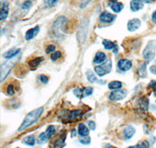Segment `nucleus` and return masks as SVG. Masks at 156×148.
<instances>
[{
	"label": "nucleus",
	"instance_id": "obj_1",
	"mask_svg": "<svg viewBox=\"0 0 156 148\" xmlns=\"http://www.w3.org/2000/svg\"><path fill=\"white\" fill-rule=\"evenodd\" d=\"M43 111H44V108L42 107H40L36 108V109L33 110L30 112H29L26 115L24 119H23V122L21 123L20 126L19 127L18 132H21V131L25 130L28 127L31 126L32 125H34L37 120L40 118V117L41 116Z\"/></svg>",
	"mask_w": 156,
	"mask_h": 148
},
{
	"label": "nucleus",
	"instance_id": "obj_2",
	"mask_svg": "<svg viewBox=\"0 0 156 148\" xmlns=\"http://www.w3.org/2000/svg\"><path fill=\"white\" fill-rule=\"evenodd\" d=\"M19 58L20 57L11 58V59L8 60L7 62H4L1 65V82H3L5 80L6 76H8V74L9 73L12 68L14 66V65L16 63L18 60H19Z\"/></svg>",
	"mask_w": 156,
	"mask_h": 148
},
{
	"label": "nucleus",
	"instance_id": "obj_3",
	"mask_svg": "<svg viewBox=\"0 0 156 148\" xmlns=\"http://www.w3.org/2000/svg\"><path fill=\"white\" fill-rule=\"evenodd\" d=\"M55 132V127L53 125H48V128L46 129V130L44 132H41L40 135L38 136L37 139V143L39 144H43V143H45L46 142H48L50 138L51 137V136H53Z\"/></svg>",
	"mask_w": 156,
	"mask_h": 148
},
{
	"label": "nucleus",
	"instance_id": "obj_4",
	"mask_svg": "<svg viewBox=\"0 0 156 148\" xmlns=\"http://www.w3.org/2000/svg\"><path fill=\"white\" fill-rule=\"evenodd\" d=\"M156 52V41H151L147 43V46L143 51V57L144 59L150 60L153 59L155 56Z\"/></svg>",
	"mask_w": 156,
	"mask_h": 148
},
{
	"label": "nucleus",
	"instance_id": "obj_5",
	"mask_svg": "<svg viewBox=\"0 0 156 148\" xmlns=\"http://www.w3.org/2000/svg\"><path fill=\"white\" fill-rule=\"evenodd\" d=\"M112 61H111V59H108L104 63L101 64V65L94 67V72L99 76H105V75H107V74H108L111 72V70H112Z\"/></svg>",
	"mask_w": 156,
	"mask_h": 148
},
{
	"label": "nucleus",
	"instance_id": "obj_6",
	"mask_svg": "<svg viewBox=\"0 0 156 148\" xmlns=\"http://www.w3.org/2000/svg\"><path fill=\"white\" fill-rule=\"evenodd\" d=\"M87 29H88V20L83 19L80 23V28L78 30L77 39L80 44H83L87 38Z\"/></svg>",
	"mask_w": 156,
	"mask_h": 148
},
{
	"label": "nucleus",
	"instance_id": "obj_7",
	"mask_svg": "<svg viewBox=\"0 0 156 148\" xmlns=\"http://www.w3.org/2000/svg\"><path fill=\"white\" fill-rule=\"evenodd\" d=\"M126 91L124 90H115L109 94V99L112 101L121 100L126 97Z\"/></svg>",
	"mask_w": 156,
	"mask_h": 148
},
{
	"label": "nucleus",
	"instance_id": "obj_8",
	"mask_svg": "<svg viewBox=\"0 0 156 148\" xmlns=\"http://www.w3.org/2000/svg\"><path fill=\"white\" fill-rule=\"evenodd\" d=\"M9 15V2L6 0H2L1 2V12H0V20L3 21L8 17Z\"/></svg>",
	"mask_w": 156,
	"mask_h": 148
},
{
	"label": "nucleus",
	"instance_id": "obj_9",
	"mask_svg": "<svg viewBox=\"0 0 156 148\" xmlns=\"http://www.w3.org/2000/svg\"><path fill=\"white\" fill-rule=\"evenodd\" d=\"M66 22V18L65 16H60L53 23V30L57 32L62 31L63 30V26Z\"/></svg>",
	"mask_w": 156,
	"mask_h": 148
},
{
	"label": "nucleus",
	"instance_id": "obj_10",
	"mask_svg": "<svg viewBox=\"0 0 156 148\" xmlns=\"http://www.w3.org/2000/svg\"><path fill=\"white\" fill-rule=\"evenodd\" d=\"M118 68L120 71L122 72H126V71L129 70V69H131L132 67V62L131 61H129V59H120L118 62Z\"/></svg>",
	"mask_w": 156,
	"mask_h": 148
},
{
	"label": "nucleus",
	"instance_id": "obj_11",
	"mask_svg": "<svg viewBox=\"0 0 156 148\" xmlns=\"http://www.w3.org/2000/svg\"><path fill=\"white\" fill-rule=\"evenodd\" d=\"M115 15H113L112 13H110V12H107V11L101 12V15H100L99 16L100 21L105 23H112L114 19H115Z\"/></svg>",
	"mask_w": 156,
	"mask_h": 148
},
{
	"label": "nucleus",
	"instance_id": "obj_12",
	"mask_svg": "<svg viewBox=\"0 0 156 148\" xmlns=\"http://www.w3.org/2000/svg\"><path fill=\"white\" fill-rule=\"evenodd\" d=\"M108 5L111 9L116 13L120 12L123 9V4L120 2H118L117 0H109Z\"/></svg>",
	"mask_w": 156,
	"mask_h": 148
},
{
	"label": "nucleus",
	"instance_id": "obj_13",
	"mask_svg": "<svg viewBox=\"0 0 156 148\" xmlns=\"http://www.w3.org/2000/svg\"><path fill=\"white\" fill-rule=\"evenodd\" d=\"M140 26V20L137 18H134L129 20L127 23V29L129 31L134 32Z\"/></svg>",
	"mask_w": 156,
	"mask_h": 148
},
{
	"label": "nucleus",
	"instance_id": "obj_14",
	"mask_svg": "<svg viewBox=\"0 0 156 148\" xmlns=\"http://www.w3.org/2000/svg\"><path fill=\"white\" fill-rule=\"evenodd\" d=\"M39 30H40L39 26H34V28L29 29V30L26 32V33H25V39H26L27 41H30V40L33 39L36 35H37V33H39Z\"/></svg>",
	"mask_w": 156,
	"mask_h": 148
},
{
	"label": "nucleus",
	"instance_id": "obj_15",
	"mask_svg": "<svg viewBox=\"0 0 156 148\" xmlns=\"http://www.w3.org/2000/svg\"><path fill=\"white\" fill-rule=\"evenodd\" d=\"M78 134L80 135L81 137H86V136H89V133H90V130L87 128V125L83 123H80L78 125Z\"/></svg>",
	"mask_w": 156,
	"mask_h": 148
},
{
	"label": "nucleus",
	"instance_id": "obj_16",
	"mask_svg": "<svg viewBox=\"0 0 156 148\" xmlns=\"http://www.w3.org/2000/svg\"><path fill=\"white\" fill-rule=\"evenodd\" d=\"M135 132H136V130L132 125H126L123 129V135H124L125 139H131L135 134Z\"/></svg>",
	"mask_w": 156,
	"mask_h": 148
},
{
	"label": "nucleus",
	"instance_id": "obj_17",
	"mask_svg": "<svg viewBox=\"0 0 156 148\" xmlns=\"http://www.w3.org/2000/svg\"><path fill=\"white\" fill-rule=\"evenodd\" d=\"M129 5H130V9L133 12L139 11L144 7V4H143L142 2H140V0H132Z\"/></svg>",
	"mask_w": 156,
	"mask_h": 148
},
{
	"label": "nucleus",
	"instance_id": "obj_18",
	"mask_svg": "<svg viewBox=\"0 0 156 148\" xmlns=\"http://www.w3.org/2000/svg\"><path fill=\"white\" fill-rule=\"evenodd\" d=\"M20 52V48H12V49L9 50L8 51L4 53L3 57L5 58H7V59H11V58H15Z\"/></svg>",
	"mask_w": 156,
	"mask_h": 148
},
{
	"label": "nucleus",
	"instance_id": "obj_19",
	"mask_svg": "<svg viewBox=\"0 0 156 148\" xmlns=\"http://www.w3.org/2000/svg\"><path fill=\"white\" fill-rule=\"evenodd\" d=\"M106 60V55L102 51H98L95 54V56L94 58V62L96 64L102 63Z\"/></svg>",
	"mask_w": 156,
	"mask_h": 148
},
{
	"label": "nucleus",
	"instance_id": "obj_20",
	"mask_svg": "<svg viewBox=\"0 0 156 148\" xmlns=\"http://www.w3.org/2000/svg\"><path fill=\"white\" fill-rule=\"evenodd\" d=\"M86 76H87V79L90 83H100L99 81H98V79H97L96 76L94 74V72L91 70H88L87 72H86Z\"/></svg>",
	"mask_w": 156,
	"mask_h": 148
},
{
	"label": "nucleus",
	"instance_id": "obj_21",
	"mask_svg": "<svg viewBox=\"0 0 156 148\" xmlns=\"http://www.w3.org/2000/svg\"><path fill=\"white\" fill-rule=\"evenodd\" d=\"M103 46L105 47V49L107 50H114L117 49V45L114 44L112 41H109V40H104L102 41Z\"/></svg>",
	"mask_w": 156,
	"mask_h": 148
},
{
	"label": "nucleus",
	"instance_id": "obj_22",
	"mask_svg": "<svg viewBox=\"0 0 156 148\" xmlns=\"http://www.w3.org/2000/svg\"><path fill=\"white\" fill-rule=\"evenodd\" d=\"M43 60H44V58H43V57H37V58H34V59L30 60L28 63L29 66H30V68H33V69H34V68H36L37 65H39V64L41 63Z\"/></svg>",
	"mask_w": 156,
	"mask_h": 148
},
{
	"label": "nucleus",
	"instance_id": "obj_23",
	"mask_svg": "<svg viewBox=\"0 0 156 148\" xmlns=\"http://www.w3.org/2000/svg\"><path fill=\"white\" fill-rule=\"evenodd\" d=\"M81 110H73V111H71L69 113V115H68V118L72 120L77 119L80 117L81 115Z\"/></svg>",
	"mask_w": 156,
	"mask_h": 148
},
{
	"label": "nucleus",
	"instance_id": "obj_24",
	"mask_svg": "<svg viewBox=\"0 0 156 148\" xmlns=\"http://www.w3.org/2000/svg\"><path fill=\"white\" fill-rule=\"evenodd\" d=\"M23 143L27 146H34L35 144V137L34 135L27 136L23 139Z\"/></svg>",
	"mask_w": 156,
	"mask_h": 148
},
{
	"label": "nucleus",
	"instance_id": "obj_25",
	"mask_svg": "<svg viewBox=\"0 0 156 148\" xmlns=\"http://www.w3.org/2000/svg\"><path fill=\"white\" fill-rule=\"evenodd\" d=\"M148 104H149V101L147 97H142V98L140 99L139 100V106L141 108L142 110H144V111H147V108H148Z\"/></svg>",
	"mask_w": 156,
	"mask_h": 148
},
{
	"label": "nucleus",
	"instance_id": "obj_26",
	"mask_svg": "<svg viewBox=\"0 0 156 148\" xmlns=\"http://www.w3.org/2000/svg\"><path fill=\"white\" fill-rule=\"evenodd\" d=\"M122 84L120 81H117V80H114V81L110 82L108 83V86L110 90H119L122 87Z\"/></svg>",
	"mask_w": 156,
	"mask_h": 148
},
{
	"label": "nucleus",
	"instance_id": "obj_27",
	"mask_svg": "<svg viewBox=\"0 0 156 148\" xmlns=\"http://www.w3.org/2000/svg\"><path fill=\"white\" fill-rule=\"evenodd\" d=\"M137 72H138L139 76L141 77H145L147 76V71H146V63H143L139 66L137 69Z\"/></svg>",
	"mask_w": 156,
	"mask_h": 148
},
{
	"label": "nucleus",
	"instance_id": "obj_28",
	"mask_svg": "<svg viewBox=\"0 0 156 148\" xmlns=\"http://www.w3.org/2000/svg\"><path fill=\"white\" fill-rule=\"evenodd\" d=\"M93 93V88L88 86V87H86V88L83 89V97H87V96H90V94H92Z\"/></svg>",
	"mask_w": 156,
	"mask_h": 148
},
{
	"label": "nucleus",
	"instance_id": "obj_29",
	"mask_svg": "<svg viewBox=\"0 0 156 148\" xmlns=\"http://www.w3.org/2000/svg\"><path fill=\"white\" fill-rule=\"evenodd\" d=\"M61 56H62V53H61L60 51H56L51 54V59L52 60V61H56V60H58V58H61Z\"/></svg>",
	"mask_w": 156,
	"mask_h": 148
},
{
	"label": "nucleus",
	"instance_id": "obj_30",
	"mask_svg": "<svg viewBox=\"0 0 156 148\" xmlns=\"http://www.w3.org/2000/svg\"><path fill=\"white\" fill-rule=\"evenodd\" d=\"M64 143H65V137L62 139V137H60L58 140L55 142V148H62L63 146Z\"/></svg>",
	"mask_w": 156,
	"mask_h": 148
},
{
	"label": "nucleus",
	"instance_id": "obj_31",
	"mask_svg": "<svg viewBox=\"0 0 156 148\" xmlns=\"http://www.w3.org/2000/svg\"><path fill=\"white\" fill-rule=\"evenodd\" d=\"M136 146L137 148H149L150 147V144H149L148 142L146 140L141 141V142H140L139 143H137Z\"/></svg>",
	"mask_w": 156,
	"mask_h": 148
},
{
	"label": "nucleus",
	"instance_id": "obj_32",
	"mask_svg": "<svg viewBox=\"0 0 156 148\" xmlns=\"http://www.w3.org/2000/svg\"><path fill=\"white\" fill-rule=\"evenodd\" d=\"M6 92H7V94L9 96H12L15 93V90H14V86L12 84H9V86H7V90H6Z\"/></svg>",
	"mask_w": 156,
	"mask_h": 148
},
{
	"label": "nucleus",
	"instance_id": "obj_33",
	"mask_svg": "<svg viewBox=\"0 0 156 148\" xmlns=\"http://www.w3.org/2000/svg\"><path fill=\"white\" fill-rule=\"evenodd\" d=\"M58 0H44V3L45 5L49 6V7H52L54 5H55V4L58 2Z\"/></svg>",
	"mask_w": 156,
	"mask_h": 148
},
{
	"label": "nucleus",
	"instance_id": "obj_34",
	"mask_svg": "<svg viewBox=\"0 0 156 148\" xmlns=\"http://www.w3.org/2000/svg\"><path fill=\"white\" fill-rule=\"evenodd\" d=\"M75 95L77 97L79 98H81L83 97V89H80V88H76L73 91Z\"/></svg>",
	"mask_w": 156,
	"mask_h": 148
},
{
	"label": "nucleus",
	"instance_id": "obj_35",
	"mask_svg": "<svg viewBox=\"0 0 156 148\" xmlns=\"http://www.w3.org/2000/svg\"><path fill=\"white\" fill-rule=\"evenodd\" d=\"M39 79H40V81H41V83H44V84H46L48 82V77L47 76H45V75H44V74L39 76Z\"/></svg>",
	"mask_w": 156,
	"mask_h": 148
},
{
	"label": "nucleus",
	"instance_id": "obj_36",
	"mask_svg": "<svg viewBox=\"0 0 156 148\" xmlns=\"http://www.w3.org/2000/svg\"><path fill=\"white\" fill-rule=\"evenodd\" d=\"M87 125H88V127L90 129V130H95L96 124L94 121H88L87 122Z\"/></svg>",
	"mask_w": 156,
	"mask_h": 148
},
{
	"label": "nucleus",
	"instance_id": "obj_37",
	"mask_svg": "<svg viewBox=\"0 0 156 148\" xmlns=\"http://www.w3.org/2000/svg\"><path fill=\"white\" fill-rule=\"evenodd\" d=\"M55 49V46L53 45V44H50L46 48V53L47 54H50V53L53 52Z\"/></svg>",
	"mask_w": 156,
	"mask_h": 148
},
{
	"label": "nucleus",
	"instance_id": "obj_38",
	"mask_svg": "<svg viewBox=\"0 0 156 148\" xmlns=\"http://www.w3.org/2000/svg\"><path fill=\"white\" fill-rule=\"evenodd\" d=\"M83 139H80V142L83 144H89L90 143V138L88 136H86V137H83Z\"/></svg>",
	"mask_w": 156,
	"mask_h": 148
},
{
	"label": "nucleus",
	"instance_id": "obj_39",
	"mask_svg": "<svg viewBox=\"0 0 156 148\" xmlns=\"http://www.w3.org/2000/svg\"><path fill=\"white\" fill-rule=\"evenodd\" d=\"M30 6H31V2H30V1H26V2H24L23 3V6H22V8H23V9H29Z\"/></svg>",
	"mask_w": 156,
	"mask_h": 148
},
{
	"label": "nucleus",
	"instance_id": "obj_40",
	"mask_svg": "<svg viewBox=\"0 0 156 148\" xmlns=\"http://www.w3.org/2000/svg\"><path fill=\"white\" fill-rule=\"evenodd\" d=\"M90 0H81V3H80V7L83 8L85 7L86 5L90 2Z\"/></svg>",
	"mask_w": 156,
	"mask_h": 148
},
{
	"label": "nucleus",
	"instance_id": "obj_41",
	"mask_svg": "<svg viewBox=\"0 0 156 148\" xmlns=\"http://www.w3.org/2000/svg\"><path fill=\"white\" fill-rule=\"evenodd\" d=\"M149 86L151 87V88L154 89V90H156V81H154V80H151V82H150V83H149Z\"/></svg>",
	"mask_w": 156,
	"mask_h": 148
},
{
	"label": "nucleus",
	"instance_id": "obj_42",
	"mask_svg": "<svg viewBox=\"0 0 156 148\" xmlns=\"http://www.w3.org/2000/svg\"><path fill=\"white\" fill-rule=\"evenodd\" d=\"M151 19L154 23H156V11H154L151 15Z\"/></svg>",
	"mask_w": 156,
	"mask_h": 148
},
{
	"label": "nucleus",
	"instance_id": "obj_43",
	"mask_svg": "<svg viewBox=\"0 0 156 148\" xmlns=\"http://www.w3.org/2000/svg\"><path fill=\"white\" fill-rule=\"evenodd\" d=\"M150 70H151V72H152L153 74H156V67L155 66H151V68H150Z\"/></svg>",
	"mask_w": 156,
	"mask_h": 148
},
{
	"label": "nucleus",
	"instance_id": "obj_44",
	"mask_svg": "<svg viewBox=\"0 0 156 148\" xmlns=\"http://www.w3.org/2000/svg\"><path fill=\"white\" fill-rule=\"evenodd\" d=\"M140 2H144V3H151L152 2V0H140Z\"/></svg>",
	"mask_w": 156,
	"mask_h": 148
},
{
	"label": "nucleus",
	"instance_id": "obj_45",
	"mask_svg": "<svg viewBox=\"0 0 156 148\" xmlns=\"http://www.w3.org/2000/svg\"><path fill=\"white\" fill-rule=\"evenodd\" d=\"M76 129H73V130L71 131V136H76Z\"/></svg>",
	"mask_w": 156,
	"mask_h": 148
},
{
	"label": "nucleus",
	"instance_id": "obj_46",
	"mask_svg": "<svg viewBox=\"0 0 156 148\" xmlns=\"http://www.w3.org/2000/svg\"><path fill=\"white\" fill-rule=\"evenodd\" d=\"M127 148H137V147H136V146H129V147Z\"/></svg>",
	"mask_w": 156,
	"mask_h": 148
},
{
	"label": "nucleus",
	"instance_id": "obj_47",
	"mask_svg": "<svg viewBox=\"0 0 156 148\" xmlns=\"http://www.w3.org/2000/svg\"><path fill=\"white\" fill-rule=\"evenodd\" d=\"M108 148H117V147H115V146H109Z\"/></svg>",
	"mask_w": 156,
	"mask_h": 148
},
{
	"label": "nucleus",
	"instance_id": "obj_48",
	"mask_svg": "<svg viewBox=\"0 0 156 148\" xmlns=\"http://www.w3.org/2000/svg\"><path fill=\"white\" fill-rule=\"evenodd\" d=\"M154 95H155V97H156V90H154Z\"/></svg>",
	"mask_w": 156,
	"mask_h": 148
},
{
	"label": "nucleus",
	"instance_id": "obj_49",
	"mask_svg": "<svg viewBox=\"0 0 156 148\" xmlns=\"http://www.w3.org/2000/svg\"><path fill=\"white\" fill-rule=\"evenodd\" d=\"M16 148H20V147H16Z\"/></svg>",
	"mask_w": 156,
	"mask_h": 148
}]
</instances>
